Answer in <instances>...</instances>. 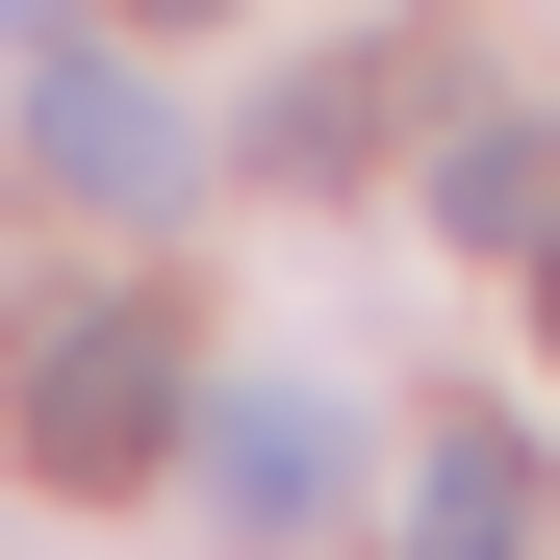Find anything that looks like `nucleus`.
Listing matches in <instances>:
<instances>
[{"mask_svg": "<svg viewBox=\"0 0 560 560\" xmlns=\"http://www.w3.org/2000/svg\"><path fill=\"white\" fill-rule=\"evenodd\" d=\"M26 153L77 178V205H128V230L178 205V178H205V128H178V103H153L128 51H51V77H26Z\"/></svg>", "mask_w": 560, "mask_h": 560, "instance_id": "7ed1b4c3", "label": "nucleus"}, {"mask_svg": "<svg viewBox=\"0 0 560 560\" xmlns=\"http://www.w3.org/2000/svg\"><path fill=\"white\" fill-rule=\"evenodd\" d=\"M535 331H560V230H535Z\"/></svg>", "mask_w": 560, "mask_h": 560, "instance_id": "0eeeda50", "label": "nucleus"}, {"mask_svg": "<svg viewBox=\"0 0 560 560\" xmlns=\"http://www.w3.org/2000/svg\"><path fill=\"white\" fill-rule=\"evenodd\" d=\"M408 560H535V433H485V408H458V433L408 458Z\"/></svg>", "mask_w": 560, "mask_h": 560, "instance_id": "39448f33", "label": "nucleus"}, {"mask_svg": "<svg viewBox=\"0 0 560 560\" xmlns=\"http://www.w3.org/2000/svg\"><path fill=\"white\" fill-rule=\"evenodd\" d=\"M0 433H26L51 485H128V458H178V306H128V280H51V306L0 331Z\"/></svg>", "mask_w": 560, "mask_h": 560, "instance_id": "f257e3e1", "label": "nucleus"}, {"mask_svg": "<svg viewBox=\"0 0 560 560\" xmlns=\"http://www.w3.org/2000/svg\"><path fill=\"white\" fill-rule=\"evenodd\" d=\"M178 485H205V535H331V485H357V433H331V383H178Z\"/></svg>", "mask_w": 560, "mask_h": 560, "instance_id": "f03ea898", "label": "nucleus"}, {"mask_svg": "<svg viewBox=\"0 0 560 560\" xmlns=\"http://www.w3.org/2000/svg\"><path fill=\"white\" fill-rule=\"evenodd\" d=\"M433 230H458V255H535V230H560V128H535V103H458V153H433Z\"/></svg>", "mask_w": 560, "mask_h": 560, "instance_id": "20e7f679", "label": "nucleus"}, {"mask_svg": "<svg viewBox=\"0 0 560 560\" xmlns=\"http://www.w3.org/2000/svg\"><path fill=\"white\" fill-rule=\"evenodd\" d=\"M357 103H383V51H306V77L255 103V178H357Z\"/></svg>", "mask_w": 560, "mask_h": 560, "instance_id": "423d86ee", "label": "nucleus"}]
</instances>
